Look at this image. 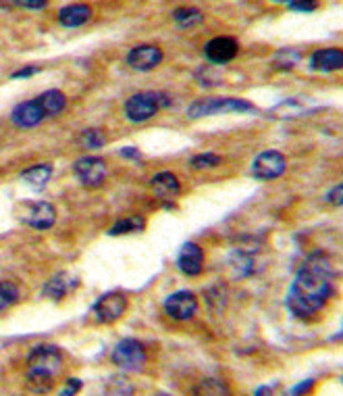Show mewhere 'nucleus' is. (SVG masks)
<instances>
[{
    "label": "nucleus",
    "mask_w": 343,
    "mask_h": 396,
    "mask_svg": "<svg viewBox=\"0 0 343 396\" xmlns=\"http://www.w3.org/2000/svg\"><path fill=\"white\" fill-rule=\"evenodd\" d=\"M146 227V222L142 215H130L125 219H119L115 226L108 229L110 236H121V234H135V231H142Z\"/></svg>",
    "instance_id": "obj_22"
},
{
    "label": "nucleus",
    "mask_w": 343,
    "mask_h": 396,
    "mask_svg": "<svg viewBox=\"0 0 343 396\" xmlns=\"http://www.w3.org/2000/svg\"><path fill=\"white\" fill-rule=\"evenodd\" d=\"M73 171H75L78 179H80L85 188H98V186H102V182L106 179V173H108L106 163L102 159H98V157H83L80 161H75Z\"/></svg>",
    "instance_id": "obj_8"
},
{
    "label": "nucleus",
    "mask_w": 343,
    "mask_h": 396,
    "mask_svg": "<svg viewBox=\"0 0 343 396\" xmlns=\"http://www.w3.org/2000/svg\"><path fill=\"white\" fill-rule=\"evenodd\" d=\"M194 396H233V392L223 380L206 377V380L198 382V386L194 388Z\"/></svg>",
    "instance_id": "obj_21"
},
{
    "label": "nucleus",
    "mask_w": 343,
    "mask_h": 396,
    "mask_svg": "<svg viewBox=\"0 0 343 396\" xmlns=\"http://www.w3.org/2000/svg\"><path fill=\"white\" fill-rule=\"evenodd\" d=\"M268 392H270V388H268V386H263V388H258V390H256V395L254 396H266Z\"/></svg>",
    "instance_id": "obj_35"
},
{
    "label": "nucleus",
    "mask_w": 343,
    "mask_h": 396,
    "mask_svg": "<svg viewBox=\"0 0 343 396\" xmlns=\"http://www.w3.org/2000/svg\"><path fill=\"white\" fill-rule=\"evenodd\" d=\"M15 4L23 6V9H44L48 4V0H15Z\"/></svg>",
    "instance_id": "obj_32"
},
{
    "label": "nucleus",
    "mask_w": 343,
    "mask_h": 396,
    "mask_svg": "<svg viewBox=\"0 0 343 396\" xmlns=\"http://www.w3.org/2000/svg\"><path fill=\"white\" fill-rule=\"evenodd\" d=\"M327 200L331 202V204H335V207H339V204H343V186L339 184V186H335L329 194H327Z\"/></svg>",
    "instance_id": "obj_31"
},
{
    "label": "nucleus",
    "mask_w": 343,
    "mask_h": 396,
    "mask_svg": "<svg viewBox=\"0 0 343 396\" xmlns=\"http://www.w3.org/2000/svg\"><path fill=\"white\" fill-rule=\"evenodd\" d=\"M150 188H152V194L159 198V200H175V198L179 197V192H181L179 179L171 171L157 173L150 179Z\"/></svg>",
    "instance_id": "obj_14"
},
{
    "label": "nucleus",
    "mask_w": 343,
    "mask_h": 396,
    "mask_svg": "<svg viewBox=\"0 0 343 396\" xmlns=\"http://www.w3.org/2000/svg\"><path fill=\"white\" fill-rule=\"evenodd\" d=\"M21 222L33 229H48L56 222V209L46 200L26 202L21 211Z\"/></svg>",
    "instance_id": "obj_6"
},
{
    "label": "nucleus",
    "mask_w": 343,
    "mask_h": 396,
    "mask_svg": "<svg viewBox=\"0 0 343 396\" xmlns=\"http://www.w3.org/2000/svg\"><path fill=\"white\" fill-rule=\"evenodd\" d=\"M112 363L117 368L125 369V371H139L146 365V350L144 344L135 338H125L121 340L110 355Z\"/></svg>",
    "instance_id": "obj_4"
},
{
    "label": "nucleus",
    "mask_w": 343,
    "mask_h": 396,
    "mask_svg": "<svg viewBox=\"0 0 343 396\" xmlns=\"http://www.w3.org/2000/svg\"><path fill=\"white\" fill-rule=\"evenodd\" d=\"M121 155H123V157H127V159H139V157H142V155H139L135 148H123V150H121Z\"/></svg>",
    "instance_id": "obj_34"
},
{
    "label": "nucleus",
    "mask_w": 343,
    "mask_h": 396,
    "mask_svg": "<svg viewBox=\"0 0 343 396\" xmlns=\"http://www.w3.org/2000/svg\"><path fill=\"white\" fill-rule=\"evenodd\" d=\"M312 386H315V380H304L302 384L291 388V396H306L312 390Z\"/></svg>",
    "instance_id": "obj_30"
},
{
    "label": "nucleus",
    "mask_w": 343,
    "mask_h": 396,
    "mask_svg": "<svg viewBox=\"0 0 343 396\" xmlns=\"http://www.w3.org/2000/svg\"><path fill=\"white\" fill-rule=\"evenodd\" d=\"M221 157L218 155H212V152H204V155H198L191 159V167L194 170H209V167H216L221 165Z\"/></svg>",
    "instance_id": "obj_27"
},
{
    "label": "nucleus",
    "mask_w": 343,
    "mask_h": 396,
    "mask_svg": "<svg viewBox=\"0 0 343 396\" xmlns=\"http://www.w3.org/2000/svg\"><path fill=\"white\" fill-rule=\"evenodd\" d=\"M273 2H287V4H291V2H295V0H273Z\"/></svg>",
    "instance_id": "obj_36"
},
{
    "label": "nucleus",
    "mask_w": 343,
    "mask_h": 396,
    "mask_svg": "<svg viewBox=\"0 0 343 396\" xmlns=\"http://www.w3.org/2000/svg\"><path fill=\"white\" fill-rule=\"evenodd\" d=\"M36 100H38L44 117H56V115L63 113L65 107H67V98L60 90H48V92L40 94Z\"/></svg>",
    "instance_id": "obj_19"
},
{
    "label": "nucleus",
    "mask_w": 343,
    "mask_h": 396,
    "mask_svg": "<svg viewBox=\"0 0 343 396\" xmlns=\"http://www.w3.org/2000/svg\"><path fill=\"white\" fill-rule=\"evenodd\" d=\"M78 280L75 278H71L69 273H56L53 276L46 286L42 288V294L46 296V298H51V301H60L63 296H67L75 286H78Z\"/></svg>",
    "instance_id": "obj_17"
},
{
    "label": "nucleus",
    "mask_w": 343,
    "mask_h": 396,
    "mask_svg": "<svg viewBox=\"0 0 343 396\" xmlns=\"http://www.w3.org/2000/svg\"><path fill=\"white\" fill-rule=\"evenodd\" d=\"M177 267L184 276H200L202 269H204V253L198 244L194 242H187L181 246L179 255H177Z\"/></svg>",
    "instance_id": "obj_13"
},
{
    "label": "nucleus",
    "mask_w": 343,
    "mask_h": 396,
    "mask_svg": "<svg viewBox=\"0 0 343 396\" xmlns=\"http://www.w3.org/2000/svg\"><path fill=\"white\" fill-rule=\"evenodd\" d=\"M81 386H83V382H81V380L69 377V380L63 384V388L58 390V395L56 396H78V392L81 390Z\"/></svg>",
    "instance_id": "obj_28"
},
{
    "label": "nucleus",
    "mask_w": 343,
    "mask_h": 396,
    "mask_svg": "<svg viewBox=\"0 0 343 396\" xmlns=\"http://www.w3.org/2000/svg\"><path fill=\"white\" fill-rule=\"evenodd\" d=\"M335 269L329 256L322 253L310 255L300 267L287 294V307L295 317L308 319L318 313L331 298Z\"/></svg>",
    "instance_id": "obj_1"
},
{
    "label": "nucleus",
    "mask_w": 343,
    "mask_h": 396,
    "mask_svg": "<svg viewBox=\"0 0 343 396\" xmlns=\"http://www.w3.org/2000/svg\"><path fill=\"white\" fill-rule=\"evenodd\" d=\"M90 17H92V9L81 2L69 4L58 11V24L65 28H80L85 21H90Z\"/></svg>",
    "instance_id": "obj_18"
},
{
    "label": "nucleus",
    "mask_w": 343,
    "mask_h": 396,
    "mask_svg": "<svg viewBox=\"0 0 343 396\" xmlns=\"http://www.w3.org/2000/svg\"><path fill=\"white\" fill-rule=\"evenodd\" d=\"M38 71H40V67H23V69L15 71L13 78H15V80H19V78H31V75L38 73Z\"/></svg>",
    "instance_id": "obj_33"
},
{
    "label": "nucleus",
    "mask_w": 343,
    "mask_h": 396,
    "mask_svg": "<svg viewBox=\"0 0 343 396\" xmlns=\"http://www.w3.org/2000/svg\"><path fill=\"white\" fill-rule=\"evenodd\" d=\"M51 175H53V165L40 163V165H33V167L23 171V173H21V179L26 182L27 186H31L33 190H42V188L48 184Z\"/></svg>",
    "instance_id": "obj_20"
},
{
    "label": "nucleus",
    "mask_w": 343,
    "mask_h": 396,
    "mask_svg": "<svg viewBox=\"0 0 343 396\" xmlns=\"http://www.w3.org/2000/svg\"><path fill=\"white\" fill-rule=\"evenodd\" d=\"M238 42L229 36H218L211 40L206 46H204V55L206 58L214 63V65H225V63H231L236 55H238Z\"/></svg>",
    "instance_id": "obj_12"
},
{
    "label": "nucleus",
    "mask_w": 343,
    "mask_h": 396,
    "mask_svg": "<svg viewBox=\"0 0 343 396\" xmlns=\"http://www.w3.org/2000/svg\"><path fill=\"white\" fill-rule=\"evenodd\" d=\"M318 6V0H295V2H291L290 9L291 11H304V13H310V11H315Z\"/></svg>",
    "instance_id": "obj_29"
},
{
    "label": "nucleus",
    "mask_w": 343,
    "mask_h": 396,
    "mask_svg": "<svg viewBox=\"0 0 343 396\" xmlns=\"http://www.w3.org/2000/svg\"><path fill=\"white\" fill-rule=\"evenodd\" d=\"M285 167H287V161L279 150H266L254 159L252 173L258 179H275L285 173Z\"/></svg>",
    "instance_id": "obj_7"
},
{
    "label": "nucleus",
    "mask_w": 343,
    "mask_h": 396,
    "mask_svg": "<svg viewBox=\"0 0 343 396\" xmlns=\"http://www.w3.org/2000/svg\"><path fill=\"white\" fill-rule=\"evenodd\" d=\"M310 67L317 71H337L343 67V53L342 48H320L310 58Z\"/></svg>",
    "instance_id": "obj_16"
},
{
    "label": "nucleus",
    "mask_w": 343,
    "mask_h": 396,
    "mask_svg": "<svg viewBox=\"0 0 343 396\" xmlns=\"http://www.w3.org/2000/svg\"><path fill=\"white\" fill-rule=\"evenodd\" d=\"M300 58H302V55H300V51H295V48H281L277 55H275V58H273V63H275V67L277 69H293L297 63H300Z\"/></svg>",
    "instance_id": "obj_24"
},
{
    "label": "nucleus",
    "mask_w": 343,
    "mask_h": 396,
    "mask_svg": "<svg viewBox=\"0 0 343 396\" xmlns=\"http://www.w3.org/2000/svg\"><path fill=\"white\" fill-rule=\"evenodd\" d=\"M63 369V355L53 344L36 346L27 357L26 386L33 395H48L54 388V380Z\"/></svg>",
    "instance_id": "obj_2"
},
{
    "label": "nucleus",
    "mask_w": 343,
    "mask_h": 396,
    "mask_svg": "<svg viewBox=\"0 0 343 396\" xmlns=\"http://www.w3.org/2000/svg\"><path fill=\"white\" fill-rule=\"evenodd\" d=\"M162 61V51L154 44H142L130 51L127 55V65L135 71H152L157 69Z\"/></svg>",
    "instance_id": "obj_11"
},
{
    "label": "nucleus",
    "mask_w": 343,
    "mask_h": 396,
    "mask_svg": "<svg viewBox=\"0 0 343 396\" xmlns=\"http://www.w3.org/2000/svg\"><path fill=\"white\" fill-rule=\"evenodd\" d=\"M246 111H254V105L243 100V98H221V96H209V98H200L196 100L189 109L187 115L191 119L198 117H206V115L216 113H246Z\"/></svg>",
    "instance_id": "obj_3"
},
{
    "label": "nucleus",
    "mask_w": 343,
    "mask_h": 396,
    "mask_svg": "<svg viewBox=\"0 0 343 396\" xmlns=\"http://www.w3.org/2000/svg\"><path fill=\"white\" fill-rule=\"evenodd\" d=\"M19 301V288L13 282H0V311H6Z\"/></svg>",
    "instance_id": "obj_25"
},
{
    "label": "nucleus",
    "mask_w": 343,
    "mask_h": 396,
    "mask_svg": "<svg viewBox=\"0 0 343 396\" xmlns=\"http://www.w3.org/2000/svg\"><path fill=\"white\" fill-rule=\"evenodd\" d=\"M125 309H127V296L123 292H110L94 305V315L100 323H112L123 317Z\"/></svg>",
    "instance_id": "obj_9"
},
{
    "label": "nucleus",
    "mask_w": 343,
    "mask_h": 396,
    "mask_svg": "<svg viewBox=\"0 0 343 396\" xmlns=\"http://www.w3.org/2000/svg\"><path fill=\"white\" fill-rule=\"evenodd\" d=\"M160 107V94L157 92H139L127 98L125 103V117L133 123H144L152 119Z\"/></svg>",
    "instance_id": "obj_5"
},
{
    "label": "nucleus",
    "mask_w": 343,
    "mask_h": 396,
    "mask_svg": "<svg viewBox=\"0 0 343 396\" xmlns=\"http://www.w3.org/2000/svg\"><path fill=\"white\" fill-rule=\"evenodd\" d=\"M164 311L169 313L173 319L177 321H185V319H191L196 311H198V298L194 292L189 290H181V292H175L171 294L167 301H164Z\"/></svg>",
    "instance_id": "obj_10"
},
{
    "label": "nucleus",
    "mask_w": 343,
    "mask_h": 396,
    "mask_svg": "<svg viewBox=\"0 0 343 396\" xmlns=\"http://www.w3.org/2000/svg\"><path fill=\"white\" fill-rule=\"evenodd\" d=\"M80 142L85 146V148H92V150H96V148H102L106 144V136L102 130H85L83 134H81Z\"/></svg>",
    "instance_id": "obj_26"
},
{
    "label": "nucleus",
    "mask_w": 343,
    "mask_h": 396,
    "mask_svg": "<svg viewBox=\"0 0 343 396\" xmlns=\"http://www.w3.org/2000/svg\"><path fill=\"white\" fill-rule=\"evenodd\" d=\"M173 19L179 28H191L196 24L202 21V13L198 9H191V6H185V9H179L173 13Z\"/></svg>",
    "instance_id": "obj_23"
},
{
    "label": "nucleus",
    "mask_w": 343,
    "mask_h": 396,
    "mask_svg": "<svg viewBox=\"0 0 343 396\" xmlns=\"http://www.w3.org/2000/svg\"><path fill=\"white\" fill-rule=\"evenodd\" d=\"M44 119V113L38 105V100H26L21 105H17L11 113V121L17 125V127H33L38 125L40 121Z\"/></svg>",
    "instance_id": "obj_15"
}]
</instances>
